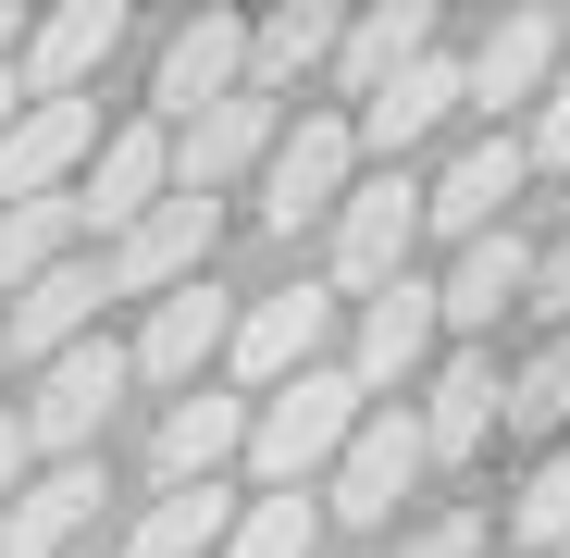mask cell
Here are the masks:
<instances>
[{
  "label": "cell",
  "instance_id": "83f0119b",
  "mask_svg": "<svg viewBox=\"0 0 570 558\" xmlns=\"http://www.w3.org/2000/svg\"><path fill=\"white\" fill-rule=\"evenodd\" d=\"M509 422H533V434H558V422H570V335H558V347L521 372V385H509Z\"/></svg>",
  "mask_w": 570,
  "mask_h": 558
},
{
  "label": "cell",
  "instance_id": "d4e9b609",
  "mask_svg": "<svg viewBox=\"0 0 570 558\" xmlns=\"http://www.w3.org/2000/svg\"><path fill=\"white\" fill-rule=\"evenodd\" d=\"M224 521H236V497H224V484H161V497L137 509L125 558H212V546H224Z\"/></svg>",
  "mask_w": 570,
  "mask_h": 558
},
{
  "label": "cell",
  "instance_id": "4316f807",
  "mask_svg": "<svg viewBox=\"0 0 570 558\" xmlns=\"http://www.w3.org/2000/svg\"><path fill=\"white\" fill-rule=\"evenodd\" d=\"M311 546H323V497H248L212 558H311Z\"/></svg>",
  "mask_w": 570,
  "mask_h": 558
},
{
  "label": "cell",
  "instance_id": "7a4b0ae2",
  "mask_svg": "<svg viewBox=\"0 0 570 558\" xmlns=\"http://www.w3.org/2000/svg\"><path fill=\"white\" fill-rule=\"evenodd\" d=\"M212 236H224V199H186V186H161V199L112 236L100 298H174V286H199V273H212Z\"/></svg>",
  "mask_w": 570,
  "mask_h": 558
},
{
  "label": "cell",
  "instance_id": "8992f818",
  "mask_svg": "<svg viewBox=\"0 0 570 558\" xmlns=\"http://www.w3.org/2000/svg\"><path fill=\"white\" fill-rule=\"evenodd\" d=\"M410 484H422V422H410V410H360V434L335 447V497H323V521H397Z\"/></svg>",
  "mask_w": 570,
  "mask_h": 558
},
{
  "label": "cell",
  "instance_id": "f546056e",
  "mask_svg": "<svg viewBox=\"0 0 570 558\" xmlns=\"http://www.w3.org/2000/svg\"><path fill=\"white\" fill-rule=\"evenodd\" d=\"M533 161H570V75H546V100H533V137H521V174Z\"/></svg>",
  "mask_w": 570,
  "mask_h": 558
},
{
  "label": "cell",
  "instance_id": "f1b7e54d",
  "mask_svg": "<svg viewBox=\"0 0 570 558\" xmlns=\"http://www.w3.org/2000/svg\"><path fill=\"white\" fill-rule=\"evenodd\" d=\"M509 533H521V546H558V533H570V447H558L546 472L521 484V509H509Z\"/></svg>",
  "mask_w": 570,
  "mask_h": 558
},
{
  "label": "cell",
  "instance_id": "52a82bcc",
  "mask_svg": "<svg viewBox=\"0 0 570 558\" xmlns=\"http://www.w3.org/2000/svg\"><path fill=\"white\" fill-rule=\"evenodd\" d=\"M273 137H285V112H273V100H248V87H236V100H212V112L161 125V174L186 186V199H212V186H224V174H248V161H261Z\"/></svg>",
  "mask_w": 570,
  "mask_h": 558
},
{
  "label": "cell",
  "instance_id": "7c38bea8",
  "mask_svg": "<svg viewBox=\"0 0 570 558\" xmlns=\"http://www.w3.org/2000/svg\"><path fill=\"white\" fill-rule=\"evenodd\" d=\"M112 38H125V0H62V13L26 38V100H87V75L112 62Z\"/></svg>",
  "mask_w": 570,
  "mask_h": 558
},
{
  "label": "cell",
  "instance_id": "9c48e42d",
  "mask_svg": "<svg viewBox=\"0 0 570 558\" xmlns=\"http://www.w3.org/2000/svg\"><path fill=\"white\" fill-rule=\"evenodd\" d=\"M224 335H236V298L199 273V286L149 298V335L125 347V372H149V385H199V360H224Z\"/></svg>",
  "mask_w": 570,
  "mask_h": 558
},
{
  "label": "cell",
  "instance_id": "ac0fdd59",
  "mask_svg": "<svg viewBox=\"0 0 570 558\" xmlns=\"http://www.w3.org/2000/svg\"><path fill=\"white\" fill-rule=\"evenodd\" d=\"M161 125H112L100 137V161H87V199H75V236H125L149 199H161Z\"/></svg>",
  "mask_w": 570,
  "mask_h": 558
},
{
  "label": "cell",
  "instance_id": "8fae6325",
  "mask_svg": "<svg viewBox=\"0 0 570 558\" xmlns=\"http://www.w3.org/2000/svg\"><path fill=\"white\" fill-rule=\"evenodd\" d=\"M509 199H521V137H484V149H459L434 186H422V236H497L509 224Z\"/></svg>",
  "mask_w": 570,
  "mask_h": 558
},
{
  "label": "cell",
  "instance_id": "cb8c5ba5",
  "mask_svg": "<svg viewBox=\"0 0 570 558\" xmlns=\"http://www.w3.org/2000/svg\"><path fill=\"white\" fill-rule=\"evenodd\" d=\"M546 75H558V26L546 13H509L484 50L459 62V100H497L509 112V100H546Z\"/></svg>",
  "mask_w": 570,
  "mask_h": 558
},
{
  "label": "cell",
  "instance_id": "ba28073f",
  "mask_svg": "<svg viewBox=\"0 0 570 558\" xmlns=\"http://www.w3.org/2000/svg\"><path fill=\"white\" fill-rule=\"evenodd\" d=\"M100 149V112L87 100H26L0 125V199H62V174Z\"/></svg>",
  "mask_w": 570,
  "mask_h": 558
},
{
  "label": "cell",
  "instance_id": "e0dca14e",
  "mask_svg": "<svg viewBox=\"0 0 570 558\" xmlns=\"http://www.w3.org/2000/svg\"><path fill=\"white\" fill-rule=\"evenodd\" d=\"M87 323H100V261H50L0 323V360H62V347H87Z\"/></svg>",
  "mask_w": 570,
  "mask_h": 558
},
{
  "label": "cell",
  "instance_id": "6da1fadb",
  "mask_svg": "<svg viewBox=\"0 0 570 558\" xmlns=\"http://www.w3.org/2000/svg\"><path fill=\"white\" fill-rule=\"evenodd\" d=\"M360 385L335 360H311V372H285V385H261V410H248V459H261V484L273 497H311V472H335V447L360 434Z\"/></svg>",
  "mask_w": 570,
  "mask_h": 558
},
{
  "label": "cell",
  "instance_id": "5bb4252c",
  "mask_svg": "<svg viewBox=\"0 0 570 558\" xmlns=\"http://www.w3.org/2000/svg\"><path fill=\"white\" fill-rule=\"evenodd\" d=\"M446 112H459V62H446V50H422V62H410L397 87H372V100H360L347 149H385V174H397V161H410V149H422V137H434Z\"/></svg>",
  "mask_w": 570,
  "mask_h": 558
},
{
  "label": "cell",
  "instance_id": "2e32d148",
  "mask_svg": "<svg viewBox=\"0 0 570 558\" xmlns=\"http://www.w3.org/2000/svg\"><path fill=\"white\" fill-rule=\"evenodd\" d=\"M236 75H248V26H236V13H199V26H174V50H161V87H149V100L186 125V112L236 100ZM161 112H149V125H161Z\"/></svg>",
  "mask_w": 570,
  "mask_h": 558
},
{
  "label": "cell",
  "instance_id": "7402d4cb",
  "mask_svg": "<svg viewBox=\"0 0 570 558\" xmlns=\"http://www.w3.org/2000/svg\"><path fill=\"white\" fill-rule=\"evenodd\" d=\"M335 26H347L335 0H285V13H261V26H248V75H236V87H248V100H285V87H298V75L335 50Z\"/></svg>",
  "mask_w": 570,
  "mask_h": 558
},
{
  "label": "cell",
  "instance_id": "3957f363",
  "mask_svg": "<svg viewBox=\"0 0 570 558\" xmlns=\"http://www.w3.org/2000/svg\"><path fill=\"white\" fill-rule=\"evenodd\" d=\"M335 224V286H397L410 273V248H422V174L397 161V174H372V186H347V199L323 212Z\"/></svg>",
  "mask_w": 570,
  "mask_h": 558
},
{
  "label": "cell",
  "instance_id": "d590c367",
  "mask_svg": "<svg viewBox=\"0 0 570 558\" xmlns=\"http://www.w3.org/2000/svg\"><path fill=\"white\" fill-rule=\"evenodd\" d=\"M0 372H13V360H0Z\"/></svg>",
  "mask_w": 570,
  "mask_h": 558
},
{
  "label": "cell",
  "instance_id": "277c9868",
  "mask_svg": "<svg viewBox=\"0 0 570 558\" xmlns=\"http://www.w3.org/2000/svg\"><path fill=\"white\" fill-rule=\"evenodd\" d=\"M112 398H125V347H112V335H87V347L38 360L26 447H50V459H87V447H100V422H112Z\"/></svg>",
  "mask_w": 570,
  "mask_h": 558
},
{
  "label": "cell",
  "instance_id": "4fadbf2b",
  "mask_svg": "<svg viewBox=\"0 0 570 558\" xmlns=\"http://www.w3.org/2000/svg\"><path fill=\"white\" fill-rule=\"evenodd\" d=\"M422 347H434V286H422V273H397V286H372V311H360L347 385H360V398H397L410 372H422Z\"/></svg>",
  "mask_w": 570,
  "mask_h": 558
},
{
  "label": "cell",
  "instance_id": "4dcf8cb0",
  "mask_svg": "<svg viewBox=\"0 0 570 558\" xmlns=\"http://www.w3.org/2000/svg\"><path fill=\"white\" fill-rule=\"evenodd\" d=\"M397 558H484V521H471V509H446V521H422Z\"/></svg>",
  "mask_w": 570,
  "mask_h": 558
},
{
  "label": "cell",
  "instance_id": "30bf717a",
  "mask_svg": "<svg viewBox=\"0 0 570 558\" xmlns=\"http://www.w3.org/2000/svg\"><path fill=\"white\" fill-rule=\"evenodd\" d=\"M323 323H335V298H323V286H273V298H248V311H236L224 360L248 372V385H285V372H311V360H323Z\"/></svg>",
  "mask_w": 570,
  "mask_h": 558
},
{
  "label": "cell",
  "instance_id": "44dd1931",
  "mask_svg": "<svg viewBox=\"0 0 570 558\" xmlns=\"http://www.w3.org/2000/svg\"><path fill=\"white\" fill-rule=\"evenodd\" d=\"M521 286H533V248L497 224V236H471V248H459V273L434 286V323H471V335H484L497 311H521Z\"/></svg>",
  "mask_w": 570,
  "mask_h": 558
},
{
  "label": "cell",
  "instance_id": "5b68a950",
  "mask_svg": "<svg viewBox=\"0 0 570 558\" xmlns=\"http://www.w3.org/2000/svg\"><path fill=\"white\" fill-rule=\"evenodd\" d=\"M347 161H360L347 125H323V112H311V125H285V137L261 149V224H273V236L323 224V212L347 199Z\"/></svg>",
  "mask_w": 570,
  "mask_h": 558
},
{
  "label": "cell",
  "instance_id": "603a6c76",
  "mask_svg": "<svg viewBox=\"0 0 570 558\" xmlns=\"http://www.w3.org/2000/svg\"><path fill=\"white\" fill-rule=\"evenodd\" d=\"M236 447H248V398H212V385H186V398L161 410V484H212Z\"/></svg>",
  "mask_w": 570,
  "mask_h": 558
},
{
  "label": "cell",
  "instance_id": "e575fe53",
  "mask_svg": "<svg viewBox=\"0 0 570 558\" xmlns=\"http://www.w3.org/2000/svg\"><path fill=\"white\" fill-rule=\"evenodd\" d=\"M0 62H13V0H0Z\"/></svg>",
  "mask_w": 570,
  "mask_h": 558
},
{
  "label": "cell",
  "instance_id": "d6986e66",
  "mask_svg": "<svg viewBox=\"0 0 570 558\" xmlns=\"http://www.w3.org/2000/svg\"><path fill=\"white\" fill-rule=\"evenodd\" d=\"M87 509H100V459H50V472L13 484V509H0V558H62L87 533Z\"/></svg>",
  "mask_w": 570,
  "mask_h": 558
},
{
  "label": "cell",
  "instance_id": "1f68e13d",
  "mask_svg": "<svg viewBox=\"0 0 570 558\" xmlns=\"http://www.w3.org/2000/svg\"><path fill=\"white\" fill-rule=\"evenodd\" d=\"M521 298H533V311H558V335H570V236L533 261V286H521Z\"/></svg>",
  "mask_w": 570,
  "mask_h": 558
},
{
  "label": "cell",
  "instance_id": "d6a6232c",
  "mask_svg": "<svg viewBox=\"0 0 570 558\" xmlns=\"http://www.w3.org/2000/svg\"><path fill=\"white\" fill-rule=\"evenodd\" d=\"M26 459H38V447H26V422L0 410V509H13V484H26Z\"/></svg>",
  "mask_w": 570,
  "mask_h": 558
},
{
  "label": "cell",
  "instance_id": "836d02e7",
  "mask_svg": "<svg viewBox=\"0 0 570 558\" xmlns=\"http://www.w3.org/2000/svg\"><path fill=\"white\" fill-rule=\"evenodd\" d=\"M13 112H26V87H13V62H0V125H13Z\"/></svg>",
  "mask_w": 570,
  "mask_h": 558
},
{
  "label": "cell",
  "instance_id": "9a60e30c",
  "mask_svg": "<svg viewBox=\"0 0 570 558\" xmlns=\"http://www.w3.org/2000/svg\"><path fill=\"white\" fill-rule=\"evenodd\" d=\"M434 50V0H372V13L360 26H335V87H347V100H372V87H397L410 62Z\"/></svg>",
  "mask_w": 570,
  "mask_h": 558
},
{
  "label": "cell",
  "instance_id": "484cf974",
  "mask_svg": "<svg viewBox=\"0 0 570 558\" xmlns=\"http://www.w3.org/2000/svg\"><path fill=\"white\" fill-rule=\"evenodd\" d=\"M50 261H75V199H0V298H26Z\"/></svg>",
  "mask_w": 570,
  "mask_h": 558
},
{
  "label": "cell",
  "instance_id": "ffe728a7",
  "mask_svg": "<svg viewBox=\"0 0 570 558\" xmlns=\"http://www.w3.org/2000/svg\"><path fill=\"white\" fill-rule=\"evenodd\" d=\"M410 422H422V459H471V447H484V434L509 422V385H497V360H484V347H459V360L434 372V398H422Z\"/></svg>",
  "mask_w": 570,
  "mask_h": 558
}]
</instances>
